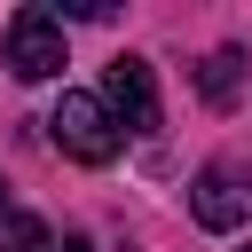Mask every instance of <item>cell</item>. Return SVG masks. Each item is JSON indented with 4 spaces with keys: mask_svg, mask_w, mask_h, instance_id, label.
I'll return each instance as SVG.
<instances>
[{
    "mask_svg": "<svg viewBox=\"0 0 252 252\" xmlns=\"http://www.w3.org/2000/svg\"><path fill=\"white\" fill-rule=\"evenodd\" d=\"M236 87H244V47H213V55L197 63V94H205L213 110H228Z\"/></svg>",
    "mask_w": 252,
    "mask_h": 252,
    "instance_id": "obj_5",
    "label": "cell"
},
{
    "mask_svg": "<svg viewBox=\"0 0 252 252\" xmlns=\"http://www.w3.org/2000/svg\"><path fill=\"white\" fill-rule=\"evenodd\" d=\"M47 142H55L71 165H110V158H118V142H126V126L110 118V102H102V94H63V102L47 110Z\"/></svg>",
    "mask_w": 252,
    "mask_h": 252,
    "instance_id": "obj_1",
    "label": "cell"
},
{
    "mask_svg": "<svg viewBox=\"0 0 252 252\" xmlns=\"http://www.w3.org/2000/svg\"><path fill=\"white\" fill-rule=\"evenodd\" d=\"M71 55H63V16L55 8H16L8 16V71L16 79H55Z\"/></svg>",
    "mask_w": 252,
    "mask_h": 252,
    "instance_id": "obj_3",
    "label": "cell"
},
{
    "mask_svg": "<svg viewBox=\"0 0 252 252\" xmlns=\"http://www.w3.org/2000/svg\"><path fill=\"white\" fill-rule=\"evenodd\" d=\"M102 102H110V118H118L126 134H158V79H150L142 55H118V63L102 71Z\"/></svg>",
    "mask_w": 252,
    "mask_h": 252,
    "instance_id": "obj_4",
    "label": "cell"
},
{
    "mask_svg": "<svg viewBox=\"0 0 252 252\" xmlns=\"http://www.w3.org/2000/svg\"><path fill=\"white\" fill-rule=\"evenodd\" d=\"M8 213H16V189H8V181H0V220H8Z\"/></svg>",
    "mask_w": 252,
    "mask_h": 252,
    "instance_id": "obj_7",
    "label": "cell"
},
{
    "mask_svg": "<svg viewBox=\"0 0 252 252\" xmlns=\"http://www.w3.org/2000/svg\"><path fill=\"white\" fill-rule=\"evenodd\" d=\"M63 252H94V244H87V236H63Z\"/></svg>",
    "mask_w": 252,
    "mask_h": 252,
    "instance_id": "obj_8",
    "label": "cell"
},
{
    "mask_svg": "<svg viewBox=\"0 0 252 252\" xmlns=\"http://www.w3.org/2000/svg\"><path fill=\"white\" fill-rule=\"evenodd\" d=\"M0 252H63V236H55L47 220H8V236H0Z\"/></svg>",
    "mask_w": 252,
    "mask_h": 252,
    "instance_id": "obj_6",
    "label": "cell"
},
{
    "mask_svg": "<svg viewBox=\"0 0 252 252\" xmlns=\"http://www.w3.org/2000/svg\"><path fill=\"white\" fill-rule=\"evenodd\" d=\"M189 213H197V228H213V236L244 228V220H252V165H236V158L205 165V173L189 181Z\"/></svg>",
    "mask_w": 252,
    "mask_h": 252,
    "instance_id": "obj_2",
    "label": "cell"
},
{
    "mask_svg": "<svg viewBox=\"0 0 252 252\" xmlns=\"http://www.w3.org/2000/svg\"><path fill=\"white\" fill-rule=\"evenodd\" d=\"M244 252H252V244H244Z\"/></svg>",
    "mask_w": 252,
    "mask_h": 252,
    "instance_id": "obj_9",
    "label": "cell"
}]
</instances>
